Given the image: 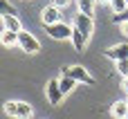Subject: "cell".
Instances as JSON below:
<instances>
[{"instance_id": "obj_18", "label": "cell", "mask_w": 128, "mask_h": 119, "mask_svg": "<svg viewBox=\"0 0 128 119\" xmlns=\"http://www.w3.org/2000/svg\"><path fill=\"white\" fill-rule=\"evenodd\" d=\"M112 22H117V25H122V22H128V9H126V11H122V14H117V16L112 18Z\"/></svg>"}, {"instance_id": "obj_11", "label": "cell", "mask_w": 128, "mask_h": 119, "mask_svg": "<svg viewBox=\"0 0 128 119\" xmlns=\"http://www.w3.org/2000/svg\"><path fill=\"white\" fill-rule=\"evenodd\" d=\"M70 40H72V45H74V50H76V52H83V50H86L88 38H86L76 27H72V38H70Z\"/></svg>"}, {"instance_id": "obj_20", "label": "cell", "mask_w": 128, "mask_h": 119, "mask_svg": "<svg viewBox=\"0 0 128 119\" xmlns=\"http://www.w3.org/2000/svg\"><path fill=\"white\" fill-rule=\"evenodd\" d=\"M119 32H122V36L128 38V22H122V25H119Z\"/></svg>"}, {"instance_id": "obj_8", "label": "cell", "mask_w": 128, "mask_h": 119, "mask_svg": "<svg viewBox=\"0 0 128 119\" xmlns=\"http://www.w3.org/2000/svg\"><path fill=\"white\" fill-rule=\"evenodd\" d=\"M0 22H2V29H7V32H16V34H20V32H22L20 18H18L16 14H7V16H2V18H0Z\"/></svg>"}, {"instance_id": "obj_16", "label": "cell", "mask_w": 128, "mask_h": 119, "mask_svg": "<svg viewBox=\"0 0 128 119\" xmlns=\"http://www.w3.org/2000/svg\"><path fill=\"white\" fill-rule=\"evenodd\" d=\"M2 110H4L7 117H16V112H18V101H4Z\"/></svg>"}, {"instance_id": "obj_6", "label": "cell", "mask_w": 128, "mask_h": 119, "mask_svg": "<svg viewBox=\"0 0 128 119\" xmlns=\"http://www.w3.org/2000/svg\"><path fill=\"white\" fill-rule=\"evenodd\" d=\"M106 58H110V61H126L128 58V43H117V45H110L106 52Z\"/></svg>"}, {"instance_id": "obj_3", "label": "cell", "mask_w": 128, "mask_h": 119, "mask_svg": "<svg viewBox=\"0 0 128 119\" xmlns=\"http://www.w3.org/2000/svg\"><path fill=\"white\" fill-rule=\"evenodd\" d=\"M45 34L54 40H65V38H72V25L68 22H56V25H47L45 27Z\"/></svg>"}, {"instance_id": "obj_1", "label": "cell", "mask_w": 128, "mask_h": 119, "mask_svg": "<svg viewBox=\"0 0 128 119\" xmlns=\"http://www.w3.org/2000/svg\"><path fill=\"white\" fill-rule=\"evenodd\" d=\"M18 45H20V50H22L25 54H38V52H40L38 38H36L32 32H27V29H22V32L18 34Z\"/></svg>"}, {"instance_id": "obj_23", "label": "cell", "mask_w": 128, "mask_h": 119, "mask_svg": "<svg viewBox=\"0 0 128 119\" xmlns=\"http://www.w3.org/2000/svg\"><path fill=\"white\" fill-rule=\"evenodd\" d=\"M126 101H128V94H126Z\"/></svg>"}, {"instance_id": "obj_24", "label": "cell", "mask_w": 128, "mask_h": 119, "mask_svg": "<svg viewBox=\"0 0 128 119\" xmlns=\"http://www.w3.org/2000/svg\"><path fill=\"white\" fill-rule=\"evenodd\" d=\"M126 119H128V117H126Z\"/></svg>"}, {"instance_id": "obj_14", "label": "cell", "mask_w": 128, "mask_h": 119, "mask_svg": "<svg viewBox=\"0 0 128 119\" xmlns=\"http://www.w3.org/2000/svg\"><path fill=\"white\" fill-rule=\"evenodd\" d=\"M76 4H79V11L81 14L94 16V0H76Z\"/></svg>"}, {"instance_id": "obj_19", "label": "cell", "mask_w": 128, "mask_h": 119, "mask_svg": "<svg viewBox=\"0 0 128 119\" xmlns=\"http://www.w3.org/2000/svg\"><path fill=\"white\" fill-rule=\"evenodd\" d=\"M70 2H72V0H52V4H54V7H58V9H65Z\"/></svg>"}, {"instance_id": "obj_12", "label": "cell", "mask_w": 128, "mask_h": 119, "mask_svg": "<svg viewBox=\"0 0 128 119\" xmlns=\"http://www.w3.org/2000/svg\"><path fill=\"white\" fill-rule=\"evenodd\" d=\"M32 106L27 101H18V112H16V119H32Z\"/></svg>"}, {"instance_id": "obj_4", "label": "cell", "mask_w": 128, "mask_h": 119, "mask_svg": "<svg viewBox=\"0 0 128 119\" xmlns=\"http://www.w3.org/2000/svg\"><path fill=\"white\" fill-rule=\"evenodd\" d=\"M45 97H47V101L52 104V106H58L61 101H63V92H61V86H58V79H50L47 81V86H45Z\"/></svg>"}, {"instance_id": "obj_21", "label": "cell", "mask_w": 128, "mask_h": 119, "mask_svg": "<svg viewBox=\"0 0 128 119\" xmlns=\"http://www.w3.org/2000/svg\"><path fill=\"white\" fill-rule=\"evenodd\" d=\"M122 90L128 94V79H122Z\"/></svg>"}, {"instance_id": "obj_15", "label": "cell", "mask_w": 128, "mask_h": 119, "mask_svg": "<svg viewBox=\"0 0 128 119\" xmlns=\"http://www.w3.org/2000/svg\"><path fill=\"white\" fill-rule=\"evenodd\" d=\"M126 9H128V2H126V0H112V2H110V11H112L115 16L122 14V11H126Z\"/></svg>"}, {"instance_id": "obj_5", "label": "cell", "mask_w": 128, "mask_h": 119, "mask_svg": "<svg viewBox=\"0 0 128 119\" xmlns=\"http://www.w3.org/2000/svg\"><path fill=\"white\" fill-rule=\"evenodd\" d=\"M70 79H74L76 83H86V86H94V79L90 76V72L83 68V65H70V72H68Z\"/></svg>"}, {"instance_id": "obj_13", "label": "cell", "mask_w": 128, "mask_h": 119, "mask_svg": "<svg viewBox=\"0 0 128 119\" xmlns=\"http://www.w3.org/2000/svg\"><path fill=\"white\" fill-rule=\"evenodd\" d=\"M58 86H61V92H63V94H68V92L76 90V81H74V79H70V76H61V79H58Z\"/></svg>"}, {"instance_id": "obj_9", "label": "cell", "mask_w": 128, "mask_h": 119, "mask_svg": "<svg viewBox=\"0 0 128 119\" xmlns=\"http://www.w3.org/2000/svg\"><path fill=\"white\" fill-rule=\"evenodd\" d=\"M110 115H112L115 119H126L128 117V101H126V99L115 101V104L110 106Z\"/></svg>"}, {"instance_id": "obj_10", "label": "cell", "mask_w": 128, "mask_h": 119, "mask_svg": "<svg viewBox=\"0 0 128 119\" xmlns=\"http://www.w3.org/2000/svg\"><path fill=\"white\" fill-rule=\"evenodd\" d=\"M0 45H2V47H16V45H18V34L2 29V32H0Z\"/></svg>"}, {"instance_id": "obj_22", "label": "cell", "mask_w": 128, "mask_h": 119, "mask_svg": "<svg viewBox=\"0 0 128 119\" xmlns=\"http://www.w3.org/2000/svg\"><path fill=\"white\" fill-rule=\"evenodd\" d=\"M101 2H108V4H110V2H112V0H101Z\"/></svg>"}, {"instance_id": "obj_7", "label": "cell", "mask_w": 128, "mask_h": 119, "mask_svg": "<svg viewBox=\"0 0 128 119\" xmlns=\"http://www.w3.org/2000/svg\"><path fill=\"white\" fill-rule=\"evenodd\" d=\"M61 9L58 7H54V4H50V7H45L43 11H40V22H43V27H47V25H56V22H61Z\"/></svg>"}, {"instance_id": "obj_2", "label": "cell", "mask_w": 128, "mask_h": 119, "mask_svg": "<svg viewBox=\"0 0 128 119\" xmlns=\"http://www.w3.org/2000/svg\"><path fill=\"white\" fill-rule=\"evenodd\" d=\"M74 27L90 40V38H92V32H94V16H88V14H81V11H79V14L74 16Z\"/></svg>"}, {"instance_id": "obj_17", "label": "cell", "mask_w": 128, "mask_h": 119, "mask_svg": "<svg viewBox=\"0 0 128 119\" xmlns=\"http://www.w3.org/2000/svg\"><path fill=\"white\" fill-rule=\"evenodd\" d=\"M115 68H117V72L122 74V79H128V58L126 61H117Z\"/></svg>"}]
</instances>
